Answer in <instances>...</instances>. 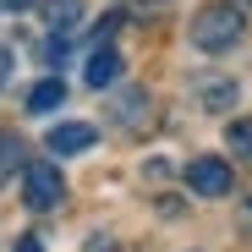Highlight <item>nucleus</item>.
<instances>
[{"mask_svg":"<svg viewBox=\"0 0 252 252\" xmlns=\"http://www.w3.org/2000/svg\"><path fill=\"white\" fill-rule=\"evenodd\" d=\"M236 38H241V11H236V6H203V11L192 17V44L208 50V55L230 50Z\"/></svg>","mask_w":252,"mask_h":252,"instance_id":"1","label":"nucleus"},{"mask_svg":"<svg viewBox=\"0 0 252 252\" xmlns=\"http://www.w3.org/2000/svg\"><path fill=\"white\" fill-rule=\"evenodd\" d=\"M61 197H66V181H61L55 164H28V170H22V203L28 208L44 214V208H55Z\"/></svg>","mask_w":252,"mask_h":252,"instance_id":"2","label":"nucleus"},{"mask_svg":"<svg viewBox=\"0 0 252 252\" xmlns=\"http://www.w3.org/2000/svg\"><path fill=\"white\" fill-rule=\"evenodd\" d=\"M187 187H192L197 197H225V192L236 187V176H230L225 159L208 154V159H192V164H187Z\"/></svg>","mask_w":252,"mask_h":252,"instance_id":"3","label":"nucleus"},{"mask_svg":"<svg viewBox=\"0 0 252 252\" xmlns=\"http://www.w3.org/2000/svg\"><path fill=\"white\" fill-rule=\"evenodd\" d=\"M94 137H99V132H94L88 121H61L55 132H50V148H55L61 159H66V154H88V148H94Z\"/></svg>","mask_w":252,"mask_h":252,"instance_id":"4","label":"nucleus"},{"mask_svg":"<svg viewBox=\"0 0 252 252\" xmlns=\"http://www.w3.org/2000/svg\"><path fill=\"white\" fill-rule=\"evenodd\" d=\"M82 77H88V88H110V82L121 77V50L115 44H99L88 55V66H82Z\"/></svg>","mask_w":252,"mask_h":252,"instance_id":"5","label":"nucleus"},{"mask_svg":"<svg viewBox=\"0 0 252 252\" xmlns=\"http://www.w3.org/2000/svg\"><path fill=\"white\" fill-rule=\"evenodd\" d=\"M55 104H66V82L61 77H44V82L28 88V115H50Z\"/></svg>","mask_w":252,"mask_h":252,"instance_id":"6","label":"nucleus"},{"mask_svg":"<svg viewBox=\"0 0 252 252\" xmlns=\"http://www.w3.org/2000/svg\"><path fill=\"white\" fill-rule=\"evenodd\" d=\"M44 22L66 38V33H77L82 28V0H44Z\"/></svg>","mask_w":252,"mask_h":252,"instance_id":"7","label":"nucleus"},{"mask_svg":"<svg viewBox=\"0 0 252 252\" xmlns=\"http://www.w3.org/2000/svg\"><path fill=\"white\" fill-rule=\"evenodd\" d=\"M148 121V94L143 88H126L121 94V126H143Z\"/></svg>","mask_w":252,"mask_h":252,"instance_id":"8","label":"nucleus"},{"mask_svg":"<svg viewBox=\"0 0 252 252\" xmlns=\"http://www.w3.org/2000/svg\"><path fill=\"white\" fill-rule=\"evenodd\" d=\"M197 99H203V110H225V104H236V82H203Z\"/></svg>","mask_w":252,"mask_h":252,"instance_id":"9","label":"nucleus"},{"mask_svg":"<svg viewBox=\"0 0 252 252\" xmlns=\"http://www.w3.org/2000/svg\"><path fill=\"white\" fill-rule=\"evenodd\" d=\"M225 143H230L236 154H247V159H252V121H230V132H225Z\"/></svg>","mask_w":252,"mask_h":252,"instance_id":"10","label":"nucleus"},{"mask_svg":"<svg viewBox=\"0 0 252 252\" xmlns=\"http://www.w3.org/2000/svg\"><path fill=\"white\" fill-rule=\"evenodd\" d=\"M17 159H22V143H17L11 132H0V176H6V170H17Z\"/></svg>","mask_w":252,"mask_h":252,"instance_id":"11","label":"nucleus"},{"mask_svg":"<svg viewBox=\"0 0 252 252\" xmlns=\"http://www.w3.org/2000/svg\"><path fill=\"white\" fill-rule=\"evenodd\" d=\"M17 252H44V241H38V236H22V241H17Z\"/></svg>","mask_w":252,"mask_h":252,"instance_id":"12","label":"nucleus"},{"mask_svg":"<svg viewBox=\"0 0 252 252\" xmlns=\"http://www.w3.org/2000/svg\"><path fill=\"white\" fill-rule=\"evenodd\" d=\"M6 77H11V50L0 44V82H6Z\"/></svg>","mask_w":252,"mask_h":252,"instance_id":"13","label":"nucleus"},{"mask_svg":"<svg viewBox=\"0 0 252 252\" xmlns=\"http://www.w3.org/2000/svg\"><path fill=\"white\" fill-rule=\"evenodd\" d=\"M0 6H11V11H22V6H28V0H0Z\"/></svg>","mask_w":252,"mask_h":252,"instance_id":"14","label":"nucleus"}]
</instances>
